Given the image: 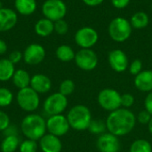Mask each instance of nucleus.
<instances>
[{"label": "nucleus", "instance_id": "nucleus-28", "mask_svg": "<svg viewBox=\"0 0 152 152\" xmlns=\"http://www.w3.org/2000/svg\"><path fill=\"white\" fill-rule=\"evenodd\" d=\"M12 93L5 87H0V107L4 108L9 106L12 102Z\"/></svg>", "mask_w": 152, "mask_h": 152}, {"label": "nucleus", "instance_id": "nucleus-26", "mask_svg": "<svg viewBox=\"0 0 152 152\" xmlns=\"http://www.w3.org/2000/svg\"><path fill=\"white\" fill-rule=\"evenodd\" d=\"M130 152H152V146L149 141L138 139L131 144Z\"/></svg>", "mask_w": 152, "mask_h": 152}, {"label": "nucleus", "instance_id": "nucleus-10", "mask_svg": "<svg viewBox=\"0 0 152 152\" xmlns=\"http://www.w3.org/2000/svg\"><path fill=\"white\" fill-rule=\"evenodd\" d=\"M77 66L85 71L94 70L98 65V56L92 49H81L75 55Z\"/></svg>", "mask_w": 152, "mask_h": 152}, {"label": "nucleus", "instance_id": "nucleus-29", "mask_svg": "<svg viewBox=\"0 0 152 152\" xmlns=\"http://www.w3.org/2000/svg\"><path fill=\"white\" fill-rule=\"evenodd\" d=\"M75 90V83L71 79H65L63 80L59 87V93L63 94L64 96L70 95Z\"/></svg>", "mask_w": 152, "mask_h": 152}, {"label": "nucleus", "instance_id": "nucleus-25", "mask_svg": "<svg viewBox=\"0 0 152 152\" xmlns=\"http://www.w3.org/2000/svg\"><path fill=\"white\" fill-rule=\"evenodd\" d=\"M20 146V140L17 135L5 136L1 143L2 152H14Z\"/></svg>", "mask_w": 152, "mask_h": 152}, {"label": "nucleus", "instance_id": "nucleus-43", "mask_svg": "<svg viewBox=\"0 0 152 152\" xmlns=\"http://www.w3.org/2000/svg\"><path fill=\"white\" fill-rule=\"evenodd\" d=\"M3 8V4H2V1H0V9Z\"/></svg>", "mask_w": 152, "mask_h": 152}, {"label": "nucleus", "instance_id": "nucleus-34", "mask_svg": "<svg viewBox=\"0 0 152 152\" xmlns=\"http://www.w3.org/2000/svg\"><path fill=\"white\" fill-rule=\"evenodd\" d=\"M152 116L151 114L146 110H143L142 111L139 112L138 116L136 117V120L141 124V125H148L149 122L151 121Z\"/></svg>", "mask_w": 152, "mask_h": 152}, {"label": "nucleus", "instance_id": "nucleus-15", "mask_svg": "<svg viewBox=\"0 0 152 152\" xmlns=\"http://www.w3.org/2000/svg\"><path fill=\"white\" fill-rule=\"evenodd\" d=\"M17 20L18 15L15 11L5 7L0 9V32L9 31L13 28Z\"/></svg>", "mask_w": 152, "mask_h": 152}, {"label": "nucleus", "instance_id": "nucleus-4", "mask_svg": "<svg viewBox=\"0 0 152 152\" xmlns=\"http://www.w3.org/2000/svg\"><path fill=\"white\" fill-rule=\"evenodd\" d=\"M133 28L128 20L123 17L114 18L109 24L108 31L110 38L118 43L126 41L131 34Z\"/></svg>", "mask_w": 152, "mask_h": 152}, {"label": "nucleus", "instance_id": "nucleus-40", "mask_svg": "<svg viewBox=\"0 0 152 152\" xmlns=\"http://www.w3.org/2000/svg\"><path fill=\"white\" fill-rule=\"evenodd\" d=\"M104 0H83V2L88 5V6H91V7H94V6H98L100 5Z\"/></svg>", "mask_w": 152, "mask_h": 152}, {"label": "nucleus", "instance_id": "nucleus-45", "mask_svg": "<svg viewBox=\"0 0 152 152\" xmlns=\"http://www.w3.org/2000/svg\"><path fill=\"white\" fill-rule=\"evenodd\" d=\"M0 1H3V0H0Z\"/></svg>", "mask_w": 152, "mask_h": 152}, {"label": "nucleus", "instance_id": "nucleus-42", "mask_svg": "<svg viewBox=\"0 0 152 152\" xmlns=\"http://www.w3.org/2000/svg\"><path fill=\"white\" fill-rule=\"evenodd\" d=\"M148 128H149L150 133L152 134V118H151V121H150V122H149V124H148Z\"/></svg>", "mask_w": 152, "mask_h": 152}, {"label": "nucleus", "instance_id": "nucleus-27", "mask_svg": "<svg viewBox=\"0 0 152 152\" xmlns=\"http://www.w3.org/2000/svg\"><path fill=\"white\" fill-rule=\"evenodd\" d=\"M106 130H107L106 121L102 119H92L88 127V131L91 134H98V135L104 134Z\"/></svg>", "mask_w": 152, "mask_h": 152}, {"label": "nucleus", "instance_id": "nucleus-19", "mask_svg": "<svg viewBox=\"0 0 152 152\" xmlns=\"http://www.w3.org/2000/svg\"><path fill=\"white\" fill-rule=\"evenodd\" d=\"M54 31V22L46 19L42 18L38 20L35 24V32L37 36L46 37Z\"/></svg>", "mask_w": 152, "mask_h": 152}, {"label": "nucleus", "instance_id": "nucleus-17", "mask_svg": "<svg viewBox=\"0 0 152 152\" xmlns=\"http://www.w3.org/2000/svg\"><path fill=\"white\" fill-rule=\"evenodd\" d=\"M33 90H35L38 94H45L51 90L52 81L51 79L44 74H36L31 77L30 86Z\"/></svg>", "mask_w": 152, "mask_h": 152}, {"label": "nucleus", "instance_id": "nucleus-14", "mask_svg": "<svg viewBox=\"0 0 152 152\" xmlns=\"http://www.w3.org/2000/svg\"><path fill=\"white\" fill-rule=\"evenodd\" d=\"M108 61L110 68L118 73L124 72L129 66L128 58L126 53L120 49H115L110 52L108 55Z\"/></svg>", "mask_w": 152, "mask_h": 152}, {"label": "nucleus", "instance_id": "nucleus-24", "mask_svg": "<svg viewBox=\"0 0 152 152\" xmlns=\"http://www.w3.org/2000/svg\"><path fill=\"white\" fill-rule=\"evenodd\" d=\"M55 54H56V57L58 58V60H60L61 61H63V62L71 61L72 60L75 59V55H76L72 47H70L69 45H61L58 46L56 49Z\"/></svg>", "mask_w": 152, "mask_h": 152}, {"label": "nucleus", "instance_id": "nucleus-44", "mask_svg": "<svg viewBox=\"0 0 152 152\" xmlns=\"http://www.w3.org/2000/svg\"><path fill=\"white\" fill-rule=\"evenodd\" d=\"M151 10H152V4H151Z\"/></svg>", "mask_w": 152, "mask_h": 152}, {"label": "nucleus", "instance_id": "nucleus-2", "mask_svg": "<svg viewBox=\"0 0 152 152\" xmlns=\"http://www.w3.org/2000/svg\"><path fill=\"white\" fill-rule=\"evenodd\" d=\"M20 129L27 139L37 141L45 134L46 121L42 116L32 113L22 119Z\"/></svg>", "mask_w": 152, "mask_h": 152}, {"label": "nucleus", "instance_id": "nucleus-9", "mask_svg": "<svg viewBox=\"0 0 152 152\" xmlns=\"http://www.w3.org/2000/svg\"><path fill=\"white\" fill-rule=\"evenodd\" d=\"M98 39V32L92 27H83L75 34V42L82 49H91Z\"/></svg>", "mask_w": 152, "mask_h": 152}, {"label": "nucleus", "instance_id": "nucleus-18", "mask_svg": "<svg viewBox=\"0 0 152 152\" xmlns=\"http://www.w3.org/2000/svg\"><path fill=\"white\" fill-rule=\"evenodd\" d=\"M135 87L142 92H151L152 91V70H142L134 78Z\"/></svg>", "mask_w": 152, "mask_h": 152}, {"label": "nucleus", "instance_id": "nucleus-11", "mask_svg": "<svg viewBox=\"0 0 152 152\" xmlns=\"http://www.w3.org/2000/svg\"><path fill=\"white\" fill-rule=\"evenodd\" d=\"M70 128L67 117L63 115H54L50 116L46 120V130L49 134H53L57 137L65 135Z\"/></svg>", "mask_w": 152, "mask_h": 152}, {"label": "nucleus", "instance_id": "nucleus-35", "mask_svg": "<svg viewBox=\"0 0 152 152\" xmlns=\"http://www.w3.org/2000/svg\"><path fill=\"white\" fill-rule=\"evenodd\" d=\"M10 126V118L8 115L0 110V131H4Z\"/></svg>", "mask_w": 152, "mask_h": 152}, {"label": "nucleus", "instance_id": "nucleus-41", "mask_svg": "<svg viewBox=\"0 0 152 152\" xmlns=\"http://www.w3.org/2000/svg\"><path fill=\"white\" fill-rule=\"evenodd\" d=\"M7 51V45L4 40L0 38V55H3Z\"/></svg>", "mask_w": 152, "mask_h": 152}, {"label": "nucleus", "instance_id": "nucleus-7", "mask_svg": "<svg viewBox=\"0 0 152 152\" xmlns=\"http://www.w3.org/2000/svg\"><path fill=\"white\" fill-rule=\"evenodd\" d=\"M42 13L45 18L54 22L66 16L67 5L62 0H45L42 5Z\"/></svg>", "mask_w": 152, "mask_h": 152}, {"label": "nucleus", "instance_id": "nucleus-1", "mask_svg": "<svg viewBox=\"0 0 152 152\" xmlns=\"http://www.w3.org/2000/svg\"><path fill=\"white\" fill-rule=\"evenodd\" d=\"M105 121L109 133L119 137L131 133L137 120L136 116L130 110L119 108L111 111Z\"/></svg>", "mask_w": 152, "mask_h": 152}, {"label": "nucleus", "instance_id": "nucleus-38", "mask_svg": "<svg viewBox=\"0 0 152 152\" xmlns=\"http://www.w3.org/2000/svg\"><path fill=\"white\" fill-rule=\"evenodd\" d=\"M144 106H145V110H148L152 116V91L150 92L146 96L144 101Z\"/></svg>", "mask_w": 152, "mask_h": 152}, {"label": "nucleus", "instance_id": "nucleus-31", "mask_svg": "<svg viewBox=\"0 0 152 152\" xmlns=\"http://www.w3.org/2000/svg\"><path fill=\"white\" fill-rule=\"evenodd\" d=\"M68 30H69V25L63 19L54 21V31L58 35L63 36L68 32Z\"/></svg>", "mask_w": 152, "mask_h": 152}, {"label": "nucleus", "instance_id": "nucleus-37", "mask_svg": "<svg viewBox=\"0 0 152 152\" xmlns=\"http://www.w3.org/2000/svg\"><path fill=\"white\" fill-rule=\"evenodd\" d=\"M130 3V0H111L112 5L117 9H124Z\"/></svg>", "mask_w": 152, "mask_h": 152}, {"label": "nucleus", "instance_id": "nucleus-36", "mask_svg": "<svg viewBox=\"0 0 152 152\" xmlns=\"http://www.w3.org/2000/svg\"><path fill=\"white\" fill-rule=\"evenodd\" d=\"M23 58V53H21L20 51H12L10 54H9V57H8V60L13 63V64H16V63H19L21 59Z\"/></svg>", "mask_w": 152, "mask_h": 152}, {"label": "nucleus", "instance_id": "nucleus-3", "mask_svg": "<svg viewBox=\"0 0 152 152\" xmlns=\"http://www.w3.org/2000/svg\"><path fill=\"white\" fill-rule=\"evenodd\" d=\"M67 119L71 128L77 131H85L88 129L92 121V114L88 107L78 104L69 110Z\"/></svg>", "mask_w": 152, "mask_h": 152}, {"label": "nucleus", "instance_id": "nucleus-8", "mask_svg": "<svg viewBox=\"0 0 152 152\" xmlns=\"http://www.w3.org/2000/svg\"><path fill=\"white\" fill-rule=\"evenodd\" d=\"M68 106V99L61 93L49 95L44 102V110L49 116L61 115Z\"/></svg>", "mask_w": 152, "mask_h": 152}, {"label": "nucleus", "instance_id": "nucleus-21", "mask_svg": "<svg viewBox=\"0 0 152 152\" xmlns=\"http://www.w3.org/2000/svg\"><path fill=\"white\" fill-rule=\"evenodd\" d=\"M12 79L13 85L20 90L28 87L30 86L31 77L29 76L28 72L26 71L25 69H17L15 70Z\"/></svg>", "mask_w": 152, "mask_h": 152}, {"label": "nucleus", "instance_id": "nucleus-20", "mask_svg": "<svg viewBox=\"0 0 152 152\" xmlns=\"http://www.w3.org/2000/svg\"><path fill=\"white\" fill-rule=\"evenodd\" d=\"M15 10L18 13L24 16L31 15L37 9L36 0H14Z\"/></svg>", "mask_w": 152, "mask_h": 152}, {"label": "nucleus", "instance_id": "nucleus-23", "mask_svg": "<svg viewBox=\"0 0 152 152\" xmlns=\"http://www.w3.org/2000/svg\"><path fill=\"white\" fill-rule=\"evenodd\" d=\"M129 21L131 23L132 28L136 29H142L148 26L150 18L148 14L144 12H136L133 14Z\"/></svg>", "mask_w": 152, "mask_h": 152}, {"label": "nucleus", "instance_id": "nucleus-32", "mask_svg": "<svg viewBox=\"0 0 152 152\" xmlns=\"http://www.w3.org/2000/svg\"><path fill=\"white\" fill-rule=\"evenodd\" d=\"M134 103V97L133 94L126 93L121 94V107L125 109H129Z\"/></svg>", "mask_w": 152, "mask_h": 152}, {"label": "nucleus", "instance_id": "nucleus-6", "mask_svg": "<svg viewBox=\"0 0 152 152\" xmlns=\"http://www.w3.org/2000/svg\"><path fill=\"white\" fill-rule=\"evenodd\" d=\"M97 101L103 110L110 112L121 108V94L112 88H104L100 91Z\"/></svg>", "mask_w": 152, "mask_h": 152}, {"label": "nucleus", "instance_id": "nucleus-33", "mask_svg": "<svg viewBox=\"0 0 152 152\" xmlns=\"http://www.w3.org/2000/svg\"><path fill=\"white\" fill-rule=\"evenodd\" d=\"M128 69H129V72L134 75V76H136L138 75L140 72H142V62L141 60H134L131 62V64L128 66Z\"/></svg>", "mask_w": 152, "mask_h": 152}, {"label": "nucleus", "instance_id": "nucleus-22", "mask_svg": "<svg viewBox=\"0 0 152 152\" xmlns=\"http://www.w3.org/2000/svg\"><path fill=\"white\" fill-rule=\"evenodd\" d=\"M15 72L14 64L8 59L0 60V81L5 82L12 78Z\"/></svg>", "mask_w": 152, "mask_h": 152}, {"label": "nucleus", "instance_id": "nucleus-5", "mask_svg": "<svg viewBox=\"0 0 152 152\" xmlns=\"http://www.w3.org/2000/svg\"><path fill=\"white\" fill-rule=\"evenodd\" d=\"M16 101L20 109L28 112L35 111L40 103L38 94L30 86L20 89L16 95Z\"/></svg>", "mask_w": 152, "mask_h": 152}, {"label": "nucleus", "instance_id": "nucleus-13", "mask_svg": "<svg viewBox=\"0 0 152 152\" xmlns=\"http://www.w3.org/2000/svg\"><path fill=\"white\" fill-rule=\"evenodd\" d=\"M96 147L100 152H118L120 142L118 136L110 133H104L98 137Z\"/></svg>", "mask_w": 152, "mask_h": 152}, {"label": "nucleus", "instance_id": "nucleus-39", "mask_svg": "<svg viewBox=\"0 0 152 152\" xmlns=\"http://www.w3.org/2000/svg\"><path fill=\"white\" fill-rule=\"evenodd\" d=\"M4 132V134L5 136H9V135H17V128L15 126H8Z\"/></svg>", "mask_w": 152, "mask_h": 152}, {"label": "nucleus", "instance_id": "nucleus-30", "mask_svg": "<svg viewBox=\"0 0 152 152\" xmlns=\"http://www.w3.org/2000/svg\"><path fill=\"white\" fill-rule=\"evenodd\" d=\"M20 152H37V144L36 141L27 139L20 144Z\"/></svg>", "mask_w": 152, "mask_h": 152}, {"label": "nucleus", "instance_id": "nucleus-16", "mask_svg": "<svg viewBox=\"0 0 152 152\" xmlns=\"http://www.w3.org/2000/svg\"><path fill=\"white\" fill-rule=\"evenodd\" d=\"M40 149L43 152H61L62 143L59 137L47 134L39 140Z\"/></svg>", "mask_w": 152, "mask_h": 152}, {"label": "nucleus", "instance_id": "nucleus-12", "mask_svg": "<svg viewBox=\"0 0 152 152\" xmlns=\"http://www.w3.org/2000/svg\"><path fill=\"white\" fill-rule=\"evenodd\" d=\"M45 57V50L39 44H30L23 52V60L28 65H37Z\"/></svg>", "mask_w": 152, "mask_h": 152}]
</instances>
